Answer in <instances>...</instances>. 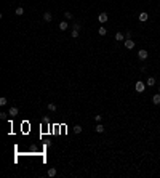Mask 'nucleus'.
Wrapping results in <instances>:
<instances>
[{
	"mask_svg": "<svg viewBox=\"0 0 160 178\" xmlns=\"http://www.w3.org/2000/svg\"><path fill=\"white\" fill-rule=\"evenodd\" d=\"M134 88H136L138 93H142V92L146 90V84H144V82H141V80H138L136 85H134Z\"/></svg>",
	"mask_w": 160,
	"mask_h": 178,
	"instance_id": "nucleus-1",
	"label": "nucleus"
},
{
	"mask_svg": "<svg viewBox=\"0 0 160 178\" xmlns=\"http://www.w3.org/2000/svg\"><path fill=\"white\" fill-rule=\"evenodd\" d=\"M107 19H109V16H107V13H99V15H98V21H99L101 24L107 23Z\"/></svg>",
	"mask_w": 160,
	"mask_h": 178,
	"instance_id": "nucleus-2",
	"label": "nucleus"
},
{
	"mask_svg": "<svg viewBox=\"0 0 160 178\" xmlns=\"http://www.w3.org/2000/svg\"><path fill=\"white\" fill-rule=\"evenodd\" d=\"M147 56H149V53H147L146 50H139V51H138V58L142 59V61H144V59L147 58Z\"/></svg>",
	"mask_w": 160,
	"mask_h": 178,
	"instance_id": "nucleus-3",
	"label": "nucleus"
},
{
	"mask_svg": "<svg viewBox=\"0 0 160 178\" xmlns=\"http://www.w3.org/2000/svg\"><path fill=\"white\" fill-rule=\"evenodd\" d=\"M125 48H128V50L134 48V42L131 39H125Z\"/></svg>",
	"mask_w": 160,
	"mask_h": 178,
	"instance_id": "nucleus-4",
	"label": "nucleus"
},
{
	"mask_svg": "<svg viewBox=\"0 0 160 178\" xmlns=\"http://www.w3.org/2000/svg\"><path fill=\"white\" fill-rule=\"evenodd\" d=\"M51 19H53V16H51V13H50V11H45V13H43V21L50 23Z\"/></svg>",
	"mask_w": 160,
	"mask_h": 178,
	"instance_id": "nucleus-5",
	"label": "nucleus"
},
{
	"mask_svg": "<svg viewBox=\"0 0 160 178\" xmlns=\"http://www.w3.org/2000/svg\"><path fill=\"white\" fill-rule=\"evenodd\" d=\"M146 85L154 87V85H155V79H154V77H147V80H146Z\"/></svg>",
	"mask_w": 160,
	"mask_h": 178,
	"instance_id": "nucleus-6",
	"label": "nucleus"
},
{
	"mask_svg": "<svg viewBox=\"0 0 160 178\" xmlns=\"http://www.w3.org/2000/svg\"><path fill=\"white\" fill-rule=\"evenodd\" d=\"M95 132H96V133H103V132H104V127L101 125V122H98V125L95 127Z\"/></svg>",
	"mask_w": 160,
	"mask_h": 178,
	"instance_id": "nucleus-7",
	"label": "nucleus"
},
{
	"mask_svg": "<svg viewBox=\"0 0 160 178\" xmlns=\"http://www.w3.org/2000/svg\"><path fill=\"white\" fill-rule=\"evenodd\" d=\"M18 108H10V111H8V114H10V116L11 117H15V116H18Z\"/></svg>",
	"mask_w": 160,
	"mask_h": 178,
	"instance_id": "nucleus-8",
	"label": "nucleus"
},
{
	"mask_svg": "<svg viewBox=\"0 0 160 178\" xmlns=\"http://www.w3.org/2000/svg\"><path fill=\"white\" fill-rule=\"evenodd\" d=\"M152 103L154 104H160V93H157V95L152 96Z\"/></svg>",
	"mask_w": 160,
	"mask_h": 178,
	"instance_id": "nucleus-9",
	"label": "nucleus"
},
{
	"mask_svg": "<svg viewBox=\"0 0 160 178\" xmlns=\"http://www.w3.org/2000/svg\"><path fill=\"white\" fill-rule=\"evenodd\" d=\"M115 40H117V42H122V40H125V35H123L122 32H117V34H115Z\"/></svg>",
	"mask_w": 160,
	"mask_h": 178,
	"instance_id": "nucleus-10",
	"label": "nucleus"
},
{
	"mask_svg": "<svg viewBox=\"0 0 160 178\" xmlns=\"http://www.w3.org/2000/svg\"><path fill=\"white\" fill-rule=\"evenodd\" d=\"M147 18H149V15L147 13H139V21H142V23H144V21H147Z\"/></svg>",
	"mask_w": 160,
	"mask_h": 178,
	"instance_id": "nucleus-11",
	"label": "nucleus"
},
{
	"mask_svg": "<svg viewBox=\"0 0 160 178\" xmlns=\"http://www.w3.org/2000/svg\"><path fill=\"white\" fill-rule=\"evenodd\" d=\"M56 173H58V172H56V169H48V177H50V178L56 177Z\"/></svg>",
	"mask_w": 160,
	"mask_h": 178,
	"instance_id": "nucleus-12",
	"label": "nucleus"
},
{
	"mask_svg": "<svg viewBox=\"0 0 160 178\" xmlns=\"http://www.w3.org/2000/svg\"><path fill=\"white\" fill-rule=\"evenodd\" d=\"M15 13H16V16H23V15H24V8H23V7H18Z\"/></svg>",
	"mask_w": 160,
	"mask_h": 178,
	"instance_id": "nucleus-13",
	"label": "nucleus"
},
{
	"mask_svg": "<svg viewBox=\"0 0 160 178\" xmlns=\"http://www.w3.org/2000/svg\"><path fill=\"white\" fill-rule=\"evenodd\" d=\"M69 27V24L66 23V21H62V23H59V31H66Z\"/></svg>",
	"mask_w": 160,
	"mask_h": 178,
	"instance_id": "nucleus-14",
	"label": "nucleus"
},
{
	"mask_svg": "<svg viewBox=\"0 0 160 178\" xmlns=\"http://www.w3.org/2000/svg\"><path fill=\"white\" fill-rule=\"evenodd\" d=\"M82 130H83V128H82V125H74V133H77V135H79V133H82Z\"/></svg>",
	"mask_w": 160,
	"mask_h": 178,
	"instance_id": "nucleus-15",
	"label": "nucleus"
},
{
	"mask_svg": "<svg viewBox=\"0 0 160 178\" xmlns=\"http://www.w3.org/2000/svg\"><path fill=\"white\" fill-rule=\"evenodd\" d=\"M98 32H99V35H106L107 34V31H106V27H104V26H99Z\"/></svg>",
	"mask_w": 160,
	"mask_h": 178,
	"instance_id": "nucleus-16",
	"label": "nucleus"
},
{
	"mask_svg": "<svg viewBox=\"0 0 160 178\" xmlns=\"http://www.w3.org/2000/svg\"><path fill=\"white\" fill-rule=\"evenodd\" d=\"M71 35H72V39H77V37H79V29H72Z\"/></svg>",
	"mask_w": 160,
	"mask_h": 178,
	"instance_id": "nucleus-17",
	"label": "nucleus"
},
{
	"mask_svg": "<svg viewBox=\"0 0 160 178\" xmlns=\"http://www.w3.org/2000/svg\"><path fill=\"white\" fill-rule=\"evenodd\" d=\"M48 111L54 112V111H56V104H53V103H48Z\"/></svg>",
	"mask_w": 160,
	"mask_h": 178,
	"instance_id": "nucleus-18",
	"label": "nucleus"
},
{
	"mask_svg": "<svg viewBox=\"0 0 160 178\" xmlns=\"http://www.w3.org/2000/svg\"><path fill=\"white\" fill-rule=\"evenodd\" d=\"M0 106H7V98H5V96L0 98Z\"/></svg>",
	"mask_w": 160,
	"mask_h": 178,
	"instance_id": "nucleus-19",
	"label": "nucleus"
},
{
	"mask_svg": "<svg viewBox=\"0 0 160 178\" xmlns=\"http://www.w3.org/2000/svg\"><path fill=\"white\" fill-rule=\"evenodd\" d=\"M7 116H10V114H7V112H0V119L2 120H7Z\"/></svg>",
	"mask_w": 160,
	"mask_h": 178,
	"instance_id": "nucleus-20",
	"label": "nucleus"
},
{
	"mask_svg": "<svg viewBox=\"0 0 160 178\" xmlns=\"http://www.w3.org/2000/svg\"><path fill=\"white\" fill-rule=\"evenodd\" d=\"M64 16H66V19H72V13H71V11H66Z\"/></svg>",
	"mask_w": 160,
	"mask_h": 178,
	"instance_id": "nucleus-21",
	"label": "nucleus"
},
{
	"mask_svg": "<svg viewBox=\"0 0 160 178\" xmlns=\"http://www.w3.org/2000/svg\"><path fill=\"white\" fill-rule=\"evenodd\" d=\"M101 119H103V116H95V120H96V122H101Z\"/></svg>",
	"mask_w": 160,
	"mask_h": 178,
	"instance_id": "nucleus-22",
	"label": "nucleus"
},
{
	"mask_svg": "<svg viewBox=\"0 0 160 178\" xmlns=\"http://www.w3.org/2000/svg\"><path fill=\"white\" fill-rule=\"evenodd\" d=\"M125 37H126V39H131V32L128 31V32H126V34H125Z\"/></svg>",
	"mask_w": 160,
	"mask_h": 178,
	"instance_id": "nucleus-23",
	"label": "nucleus"
},
{
	"mask_svg": "<svg viewBox=\"0 0 160 178\" xmlns=\"http://www.w3.org/2000/svg\"><path fill=\"white\" fill-rule=\"evenodd\" d=\"M159 93H160V87H159Z\"/></svg>",
	"mask_w": 160,
	"mask_h": 178,
	"instance_id": "nucleus-24",
	"label": "nucleus"
}]
</instances>
